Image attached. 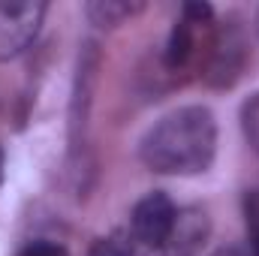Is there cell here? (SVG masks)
Segmentation results:
<instances>
[{
	"label": "cell",
	"instance_id": "cell-1",
	"mask_svg": "<svg viewBox=\"0 0 259 256\" xmlns=\"http://www.w3.org/2000/svg\"><path fill=\"white\" fill-rule=\"evenodd\" d=\"M217 124L205 106L163 115L142 139V163L160 175H199L214 163Z\"/></svg>",
	"mask_w": 259,
	"mask_h": 256
},
{
	"label": "cell",
	"instance_id": "cell-2",
	"mask_svg": "<svg viewBox=\"0 0 259 256\" xmlns=\"http://www.w3.org/2000/svg\"><path fill=\"white\" fill-rule=\"evenodd\" d=\"M46 9L42 0H0V61L18 58L36 39Z\"/></svg>",
	"mask_w": 259,
	"mask_h": 256
},
{
	"label": "cell",
	"instance_id": "cell-3",
	"mask_svg": "<svg viewBox=\"0 0 259 256\" xmlns=\"http://www.w3.org/2000/svg\"><path fill=\"white\" fill-rule=\"evenodd\" d=\"M178 208L172 205V199L166 193H148L145 199L136 202L133 217H130V229H133V244L148 250L157 247L175 226Z\"/></svg>",
	"mask_w": 259,
	"mask_h": 256
},
{
	"label": "cell",
	"instance_id": "cell-4",
	"mask_svg": "<svg viewBox=\"0 0 259 256\" xmlns=\"http://www.w3.org/2000/svg\"><path fill=\"white\" fill-rule=\"evenodd\" d=\"M208 229H211V223H208L205 211L187 208V211H178L172 232H169L157 247L142 250V247L133 244V250H136V256H196V250H199V247L205 244V238H208Z\"/></svg>",
	"mask_w": 259,
	"mask_h": 256
},
{
	"label": "cell",
	"instance_id": "cell-5",
	"mask_svg": "<svg viewBox=\"0 0 259 256\" xmlns=\"http://www.w3.org/2000/svg\"><path fill=\"white\" fill-rule=\"evenodd\" d=\"M241 61H244V46L238 39V33H226L220 42H217V52H214V64H211V72L208 78L214 84H229L238 69H241Z\"/></svg>",
	"mask_w": 259,
	"mask_h": 256
},
{
	"label": "cell",
	"instance_id": "cell-6",
	"mask_svg": "<svg viewBox=\"0 0 259 256\" xmlns=\"http://www.w3.org/2000/svg\"><path fill=\"white\" fill-rule=\"evenodd\" d=\"M139 9H142V3H130V0H94L84 6L88 18L97 27H118L130 15H136Z\"/></svg>",
	"mask_w": 259,
	"mask_h": 256
},
{
	"label": "cell",
	"instance_id": "cell-7",
	"mask_svg": "<svg viewBox=\"0 0 259 256\" xmlns=\"http://www.w3.org/2000/svg\"><path fill=\"white\" fill-rule=\"evenodd\" d=\"M190 52H193V24L187 18H181V21H175V27L169 33V42H166V66L169 69L184 66Z\"/></svg>",
	"mask_w": 259,
	"mask_h": 256
},
{
	"label": "cell",
	"instance_id": "cell-8",
	"mask_svg": "<svg viewBox=\"0 0 259 256\" xmlns=\"http://www.w3.org/2000/svg\"><path fill=\"white\" fill-rule=\"evenodd\" d=\"M88 256H136V250H133V244H127L124 238L112 235V238H100V241L91 247Z\"/></svg>",
	"mask_w": 259,
	"mask_h": 256
},
{
	"label": "cell",
	"instance_id": "cell-9",
	"mask_svg": "<svg viewBox=\"0 0 259 256\" xmlns=\"http://www.w3.org/2000/svg\"><path fill=\"white\" fill-rule=\"evenodd\" d=\"M18 256H69V253H66L64 244H55V241H30L18 250Z\"/></svg>",
	"mask_w": 259,
	"mask_h": 256
},
{
	"label": "cell",
	"instance_id": "cell-10",
	"mask_svg": "<svg viewBox=\"0 0 259 256\" xmlns=\"http://www.w3.org/2000/svg\"><path fill=\"white\" fill-rule=\"evenodd\" d=\"M244 130H247V139L253 142V148L259 151V97L253 103H247V109H244Z\"/></svg>",
	"mask_w": 259,
	"mask_h": 256
},
{
	"label": "cell",
	"instance_id": "cell-11",
	"mask_svg": "<svg viewBox=\"0 0 259 256\" xmlns=\"http://www.w3.org/2000/svg\"><path fill=\"white\" fill-rule=\"evenodd\" d=\"M214 12H211V6L208 3H184V18L190 21V24H202V21H208Z\"/></svg>",
	"mask_w": 259,
	"mask_h": 256
},
{
	"label": "cell",
	"instance_id": "cell-12",
	"mask_svg": "<svg viewBox=\"0 0 259 256\" xmlns=\"http://www.w3.org/2000/svg\"><path fill=\"white\" fill-rule=\"evenodd\" d=\"M214 256H259V250H253V247H223Z\"/></svg>",
	"mask_w": 259,
	"mask_h": 256
},
{
	"label": "cell",
	"instance_id": "cell-13",
	"mask_svg": "<svg viewBox=\"0 0 259 256\" xmlns=\"http://www.w3.org/2000/svg\"><path fill=\"white\" fill-rule=\"evenodd\" d=\"M0 181H3V151H0Z\"/></svg>",
	"mask_w": 259,
	"mask_h": 256
},
{
	"label": "cell",
	"instance_id": "cell-14",
	"mask_svg": "<svg viewBox=\"0 0 259 256\" xmlns=\"http://www.w3.org/2000/svg\"><path fill=\"white\" fill-rule=\"evenodd\" d=\"M256 30H259V12H256Z\"/></svg>",
	"mask_w": 259,
	"mask_h": 256
}]
</instances>
